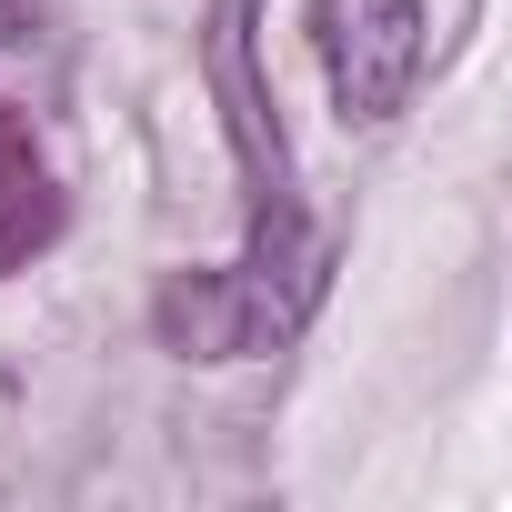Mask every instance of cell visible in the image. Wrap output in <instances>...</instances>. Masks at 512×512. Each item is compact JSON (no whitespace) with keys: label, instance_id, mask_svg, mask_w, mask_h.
Here are the masks:
<instances>
[{"label":"cell","instance_id":"obj_1","mask_svg":"<svg viewBox=\"0 0 512 512\" xmlns=\"http://www.w3.org/2000/svg\"><path fill=\"white\" fill-rule=\"evenodd\" d=\"M211 81H221L231 151L251 171V241L221 272H171L161 302H151V332L181 362H262V352H282L312 322V302L332 282V241L312 231V211L292 191V151L272 131V91L251 71V0H221L211 11Z\"/></svg>","mask_w":512,"mask_h":512},{"label":"cell","instance_id":"obj_2","mask_svg":"<svg viewBox=\"0 0 512 512\" xmlns=\"http://www.w3.org/2000/svg\"><path fill=\"white\" fill-rule=\"evenodd\" d=\"M312 51H322L342 121H392L422 81L432 21H422V0H312Z\"/></svg>","mask_w":512,"mask_h":512},{"label":"cell","instance_id":"obj_3","mask_svg":"<svg viewBox=\"0 0 512 512\" xmlns=\"http://www.w3.org/2000/svg\"><path fill=\"white\" fill-rule=\"evenodd\" d=\"M61 241V171L41 151V101L0 71V282Z\"/></svg>","mask_w":512,"mask_h":512}]
</instances>
